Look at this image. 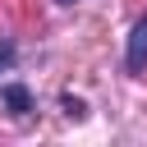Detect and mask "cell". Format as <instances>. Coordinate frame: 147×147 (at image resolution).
<instances>
[{
    "instance_id": "7a4b0ae2",
    "label": "cell",
    "mask_w": 147,
    "mask_h": 147,
    "mask_svg": "<svg viewBox=\"0 0 147 147\" xmlns=\"http://www.w3.org/2000/svg\"><path fill=\"white\" fill-rule=\"evenodd\" d=\"M0 101L9 106V115H28V110H32V96H28V87H23V83L0 87Z\"/></svg>"
},
{
    "instance_id": "277c9868",
    "label": "cell",
    "mask_w": 147,
    "mask_h": 147,
    "mask_svg": "<svg viewBox=\"0 0 147 147\" xmlns=\"http://www.w3.org/2000/svg\"><path fill=\"white\" fill-rule=\"evenodd\" d=\"M60 5H69V0H60Z\"/></svg>"
},
{
    "instance_id": "3957f363",
    "label": "cell",
    "mask_w": 147,
    "mask_h": 147,
    "mask_svg": "<svg viewBox=\"0 0 147 147\" xmlns=\"http://www.w3.org/2000/svg\"><path fill=\"white\" fill-rule=\"evenodd\" d=\"M9 55H14V46H9V41H0V64H9Z\"/></svg>"
},
{
    "instance_id": "6da1fadb",
    "label": "cell",
    "mask_w": 147,
    "mask_h": 147,
    "mask_svg": "<svg viewBox=\"0 0 147 147\" xmlns=\"http://www.w3.org/2000/svg\"><path fill=\"white\" fill-rule=\"evenodd\" d=\"M124 64H129V74H142V69H147V18H138V23H133V37H129Z\"/></svg>"
}]
</instances>
